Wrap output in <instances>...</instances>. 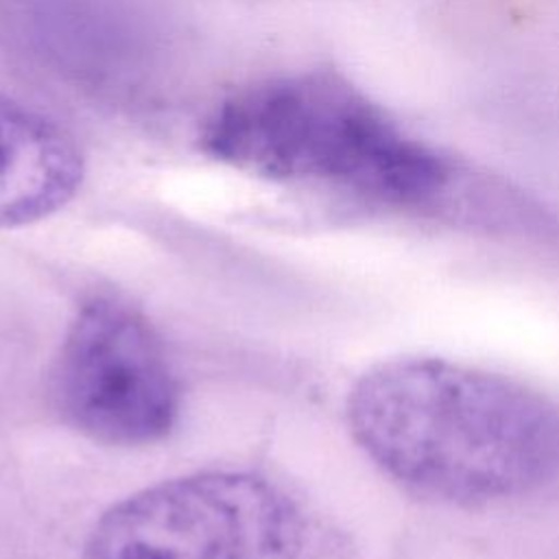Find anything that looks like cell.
Returning <instances> with one entry per match:
<instances>
[{"label":"cell","instance_id":"cell-1","mask_svg":"<svg viewBox=\"0 0 559 559\" xmlns=\"http://www.w3.org/2000/svg\"><path fill=\"white\" fill-rule=\"evenodd\" d=\"M345 417L386 478L435 502H507L559 476V402L476 365L378 362L349 389Z\"/></svg>","mask_w":559,"mask_h":559},{"label":"cell","instance_id":"cell-2","mask_svg":"<svg viewBox=\"0 0 559 559\" xmlns=\"http://www.w3.org/2000/svg\"><path fill=\"white\" fill-rule=\"evenodd\" d=\"M212 159L273 181H321L393 205H419L448 183V164L408 138L356 87L328 72L240 87L205 118Z\"/></svg>","mask_w":559,"mask_h":559},{"label":"cell","instance_id":"cell-3","mask_svg":"<svg viewBox=\"0 0 559 559\" xmlns=\"http://www.w3.org/2000/svg\"><path fill=\"white\" fill-rule=\"evenodd\" d=\"M297 502L253 472L214 469L144 487L111 504L83 559H299Z\"/></svg>","mask_w":559,"mask_h":559},{"label":"cell","instance_id":"cell-4","mask_svg":"<svg viewBox=\"0 0 559 559\" xmlns=\"http://www.w3.org/2000/svg\"><path fill=\"white\" fill-rule=\"evenodd\" d=\"M52 395L66 424L107 445L164 439L179 415V382L153 325L114 297L85 301L61 343Z\"/></svg>","mask_w":559,"mask_h":559},{"label":"cell","instance_id":"cell-5","mask_svg":"<svg viewBox=\"0 0 559 559\" xmlns=\"http://www.w3.org/2000/svg\"><path fill=\"white\" fill-rule=\"evenodd\" d=\"M83 177L74 135L48 114L0 94V229L59 212Z\"/></svg>","mask_w":559,"mask_h":559}]
</instances>
